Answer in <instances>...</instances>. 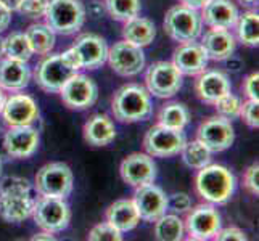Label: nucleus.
I'll return each mask as SVG.
<instances>
[{"label":"nucleus","mask_w":259,"mask_h":241,"mask_svg":"<svg viewBox=\"0 0 259 241\" xmlns=\"http://www.w3.org/2000/svg\"><path fill=\"white\" fill-rule=\"evenodd\" d=\"M2 118L7 126H28L39 118V108L29 95L15 93L5 98Z\"/></svg>","instance_id":"nucleus-18"},{"label":"nucleus","mask_w":259,"mask_h":241,"mask_svg":"<svg viewBox=\"0 0 259 241\" xmlns=\"http://www.w3.org/2000/svg\"><path fill=\"white\" fill-rule=\"evenodd\" d=\"M200 15L204 24L218 29L235 28L238 20V10L230 0H209L201 8Z\"/></svg>","instance_id":"nucleus-23"},{"label":"nucleus","mask_w":259,"mask_h":241,"mask_svg":"<svg viewBox=\"0 0 259 241\" xmlns=\"http://www.w3.org/2000/svg\"><path fill=\"white\" fill-rule=\"evenodd\" d=\"M81 69L77 55L73 49L63 53H53L44 58L34 71V79L44 92L58 93L68 80Z\"/></svg>","instance_id":"nucleus-1"},{"label":"nucleus","mask_w":259,"mask_h":241,"mask_svg":"<svg viewBox=\"0 0 259 241\" xmlns=\"http://www.w3.org/2000/svg\"><path fill=\"white\" fill-rule=\"evenodd\" d=\"M119 172L122 180L131 186H142L153 183L156 178V164L150 155L132 153L122 159Z\"/></svg>","instance_id":"nucleus-16"},{"label":"nucleus","mask_w":259,"mask_h":241,"mask_svg":"<svg viewBox=\"0 0 259 241\" xmlns=\"http://www.w3.org/2000/svg\"><path fill=\"white\" fill-rule=\"evenodd\" d=\"M163 28L169 37L179 43L195 42L203 32V20L198 10L179 4L166 12Z\"/></svg>","instance_id":"nucleus-5"},{"label":"nucleus","mask_w":259,"mask_h":241,"mask_svg":"<svg viewBox=\"0 0 259 241\" xmlns=\"http://www.w3.org/2000/svg\"><path fill=\"white\" fill-rule=\"evenodd\" d=\"M4 57V37H0V58Z\"/></svg>","instance_id":"nucleus-49"},{"label":"nucleus","mask_w":259,"mask_h":241,"mask_svg":"<svg viewBox=\"0 0 259 241\" xmlns=\"http://www.w3.org/2000/svg\"><path fill=\"white\" fill-rule=\"evenodd\" d=\"M122 37L126 42H131L137 47H148L156 37V28L151 20L142 16H134L124 23Z\"/></svg>","instance_id":"nucleus-27"},{"label":"nucleus","mask_w":259,"mask_h":241,"mask_svg":"<svg viewBox=\"0 0 259 241\" xmlns=\"http://www.w3.org/2000/svg\"><path fill=\"white\" fill-rule=\"evenodd\" d=\"M47 5H49V0H23V4L18 12L28 18H32V20H37V18H42L46 15Z\"/></svg>","instance_id":"nucleus-38"},{"label":"nucleus","mask_w":259,"mask_h":241,"mask_svg":"<svg viewBox=\"0 0 259 241\" xmlns=\"http://www.w3.org/2000/svg\"><path fill=\"white\" fill-rule=\"evenodd\" d=\"M35 191L50 198H68L74 186L73 171L65 163H49L42 166L34 178Z\"/></svg>","instance_id":"nucleus-6"},{"label":"nucleus","mask_w":259,"mask_h":241,"mask_svg":"<svg viewBox=\"0 0 259 241\" xmlns=\"http://www.w3.org/2000/svg\"><path fill=\"white\" fill-rule=\"evenodd\" d=\"M34 224L49 233H60L68 228L71 222V209L63 198L39 196L34 201L32 216Z\"/></svg>","instance_id":"nucleus-7"},{"label":"nucleus","mask_w":259,"mask_h":241,"mask_svg":"<svg viewBox=\"0 0 259 241\" xmlns=\"http://www.w3.org/2000/svg\"><path fill=\"white\" fill-rule=\"evenodd\" d=\"M34 55L24 32H12L4 39V57L28 63Z\"/></svg>","instance_id":"nucleus-32"},{"label":"nucleus","mask_w":259,"mask_h":241,"mask_svg":"<svg viewBox=\"0 0 259 241\" xmlns=\"http://www.w3.org/2000/svg\"><path fill=\"white\" fill-rule=\"evenodd\" d=\"M18 191H31V182L24 177H4L0 180V193H18Z\"/></svg>","instance_id":"nucleus-37"},{"label":"nucleus","mask_w":259,"mask_h":241,"mask_svg":"<svg viewBox=\"0 0 259 241\" xmlns=\"http://www.w3.org/2000/svg\"><path fill=\"white\" fill-rule=\"evenodd\" d=\"M44 18L55 34L71 35L84 26L85 8L81 0H49Z\"/></svg>","instance_id":"nucleus-4"},{"label":"nucleus","mask_w":259,"mask_h":241,"mask_svg":"<svg viewBox=\"0 0 259 241\" xmlns=\"http://www.w3.org/2000/svg\"><path fill=\"white\" fill-rule=\"evenodd\" d=\"M190 121V113L187 110V106L179 103V102H171L166 103L158 113V124H161L164 127L169 129H177L184 130L187 124Z\"/></svg>","instance_id":"nucleus-29"},{"label":"nucleus","mask_w":259,"mask_h":241,"mask_svg":"<svg viewBox=\"0 0 259 241\" xmlns=\"http://www.w3.org/2000/svg\"><path fill=\"white\" fill-rule=\"evenodd\" d=\"M240 118L245 121V124L251 129L259 127V105L254 100H246L242 103L240 110Z\"/></svg>","instance_id":"nucleus-39"},{"label":"nucleus","mask_w":259,"mask_h":241,"mask_svg":"<svg viewBox=\"0 0 259 241\" xmlns=\"http://www.w3.org/2000/svg\"><path fill=\"white\" fill-rule=\"evenodd\" d=\"M237 37L246 47H257L259 43V15L256 12H245L238 15Z\"/></svg>","instance_id":"nucleus-30"},{"label":"nucleus","mask_w":259,"mask_h":241,"mask_svg":"<svg viewBox=\"0 0 259 241\" xmlns=\"http://www.w3.org/2000/svg\"><path fill=\"white\" fill-rule=\"evenodd\" d=\"M111 111L119 122L147 121L153 114L151 95L140 84H126L114 92L111 100Z\"/></svg>","instance_id":"nucleus-2"},{"label":"nucleus","mask_w":259,"mask_h":241,"mask_svg":"<svg viewBox=\"0 0 259 241\" xmlns=\"http://www.w3.org/2000/svg\"><path fill=\"white\" fill-rule=\"evenodd\" d=\"M214 108H216L218 114L226 118L229 121L240 118V110H242V100L234 95L232 92H229L227 95L221 97L218 102H214Z\"/></svg>","instance_id":"nucleus-35"},{"label":"nucleus","mask_w":259,"mask_h":241,"mask_svg":"<svg viewBox=\"0 0 259 241\" xmlns=\"http://www.w3.org/2000/svg\"><path fill=\"white\" fill-rule=\"evenodd\" d=\"M0 172H2V158H0Z\"/></svg>","instance_id":"nucleus-51"},{"label":"nucleus","mask_w":259,"mask_h":241,"mask_svg":"<svg viewBox=\"0 0 259 241\" xmlns=\"http://www.w3.org/2000/svg\"><path fill=\"white\" fill-rule=\"evenodd\" d=\"M31 80V71L23 61L10 58L0 60V88L8 92H20L28 87Z\"/></svg>","instance_id":"nucleus-24"},{"label":"nucleus","mask_w":259,"mask_h":241,"mask_svg":"<svg viewBox=\"0 0 259 241\" xmlns=\"http://www.w3.org/2000/svg\"><path fill=\"white\" fill-rule=\"evenodd\" d=\"M196 140H200L211 153H221L234 145L235 130L229 119L219 114L211 116L200 124L196 130Z\"/></svg>","instance_id":"nucleus-12"},{"label":"nucleus","mask_w":259,"mask_h":241,"mask_svg":"<svg viewBox=\"0 0 259 241\" xmlns=\"http://www.w3.org/2000/svg\"><path fill=\"white\" fill-rule=\"evenodd\" d=\"M106 222L118 228L121 233H126L139 225L140 216L132 200H118L106 209Z\"/></svg>","instance_id":"nucleus-26"},{"label":"nucleus","mask_w":259,"mask_h":241,"mask_svg":"<svg viewBox=\"0 0 259 241\" xmlns=\"http://www.w3.org/2000/svg\"><path fill=\"white\" fill-rule=\"evenodd\" d=\"M208 55L203 50L201 43L187 42L181 43L172 55L171 63L179 69V73L182 76H198L208 68Z\"/></svg>","instance_id":"nucleus-19"},{"label":"nucleus","mask_w":259,"mask_h":241,"mask_svg":"<svg viewBox=\"0 0 259 241\" xmlns=\"http://www.w3.org/2000/svg\"><path fill=\"white\" fill-rule=\"evenodd\" d=\"M185 141L187 138L182 130L169 129L158 124L145 133L144 148L147 155L153 158H171L181 153Z\"/></svg>","instance_id":"nucleus-10"},{"label":"nucleus","mask_w":259,"mask_h":241,"mask_svg":"<svg viewBox=\"0 0 259 241\" xmlns=\"http://www.w3.org/2000/svg\"><path fill=\"white\" fill-rule=\"evenodd\" d=\"M12 23V12L7 10V8L0 4V34L5 29H8V26Z\"/></svg>","instance_id":"nucleus-44"},{"label":"nucleus","mask_w":259,"mask_h":241,"mask_svg":"<svg viewBox=\"0 0 259 241\" xmlns=\"http://www.w3.org/2000/svg\"><path fill=\"white\" fill-rule=\"evenodd\" d=\"M0 4H2L7 8V10L18 12V10H20L21 4H23V0H0Z\"/></svg>","instance_id":"nucleus-46"},{"label":"nucleus","mask_w":259,"mask_h":241,"mask_svg":"<svg viewBox=\"0 0 259 241\" xmlns=\"http://www.w3.org/2000/svg\"><path fill=\"white\" fill-rule=\"evenodd\" d=\"M4 148L15 159L31 158L39 148V130L28 126H8L4 135Z\"/></svg>","instance_id":"nucleus-14"},{"label":"nucleus","mask_w":259,"mask_h":241,"mask_svg":"<svg viewBox=\"0 0 259 241\" xmlns=\"http://www.w3.org/2000/svg\"><path fill=\"white\" fill-rule=\"evenodd\" d=\"M5 93H4V88H0V113H2V108H4V103H5Z\"/></svg>","instance_id":"nucleus-48"},{"label":"nucleus","mask_w":259,"mask_h":241,"mask_svg":"<svg viewBox=\"0 0 259 241\" xmlns=\"http://www.w3.org/2000/svg\"><path fill=\"white\" fill-rule=\"evenodd\" d=\"M242 90H243V95L248 98V100L259 102V74H257V73L249 74V76L243 80Z\"/></svg>","instance_id":"nucleus-42"},{"label":"nucleus","mask_w":259,"mask_h":241,"mask_svg":"<svg viewBox=\"0 0 259 241\" xmlns=\"http://www.w3.org/2000/svg\"><path fill=\"white\" fill-rule=\"evenodd\" d=\"M116 138L114 122L106 114H94L84 126V140L92 147H106Z\"/></svg>","instance_id":"nucleus-25"},{"label":"nucleus","mask_w":259,"mask_h":241,"mask_svg":"<svg viewBox=\"0 0 259 241\" xmlns=\"http://www.w3.org/2000/svg\"><path fill=\"white\" fill-rule=\"evenodd\" d=\"M195 92L201 102L212 105L221 97L232 92V84L227 74H224L222 71H203L201 74H198V79L195 80Z\"/></svg>","instance_id":"nucleus-21"},{"label":"nucleus","mask_w":259,"mask_h":241,"mask_svg":"<svg viewBox=\"0 0 259 241\" xmlns=\"http://www.w3.org/2000/svg\"><path fill=\"white\" fill-rule=\"evenodd\" d=\"M26 37L29 40L32 53L46 57L53 50L57 42V34L53 32L46 23H34L26 29Z\"/></svg>","instance_id":"nucleus-28"},{"label":"nucleus","mask_w":259,"mask_h":241,"mask_svg":"<svg viewBox=\"0 0 259 241\" xmlns=\"http://www.w3.org/2000/svg\"><path fill=\"white\" fill-rule=\"evenodd\" d=\"M132 201L139 211L140 219L147 222L158 220L161 216H164L166 211L169 209L166 193L155 183L137 186Z\"/></svg>","instance_id":"nucleus-15"},{"label":"nucleus","mask_w":259,"mask_h":241,"mask_svg":"<svg viewBox=\"0 0 259 241\" xmlns=\"http://www.w3.org/2000/svg\"><path fill=\"white\" fill-rule=\"evenodd\" d=\"M182 5L185 7H190V8H195V10H201V8L206 5L209 0H179Z\"/></svg>","instance_id":"nucleus-45"},{"label":"nucleus","mask_w":259,"mask_h":241,"mask_svg":"<svg viewBox=\"0 0 259 241\" xmlns=\"http://www.w3.org/2000/svg\"><path fill=\"white\" fill-rule=\"evenodd\" d=\"M219 241H246L248 236L243 230H240L237 227H227V228H221L216 236H214Z\"/></svg>","instance_id":"nucleus-43"},{"label":"nucleus","mask_w":259,"mask_h":241,"mask_svg":"<svg viewBox=\"0 0 259 241\" xmlns=\"http://www.w3.org/2000/svg\"><path fill=\"white\" fill-rule=\"evenodd\" d=\"M181 155L184 163L192 169H201L211 163V151L200 140L185 141Z\"/></svg>","instance_id":"nucleus-33"},{"label":"nucleus","mask_w":259,"mask_h":241,"mask_svg":"<svg viewBox=\"0 0 259 241\" xmlns=\"http://www.w3.org/2000/svg\"><path fill=\"white\" fill-rule=\"evenodd\" d=\"M31 239H32V241H42V239H46V241H52V239H55V236H53V233H49V231H42V233L34 235Z\"/></svg>","instance_id":"nucleus-47"},{"label":"nucleus","mask_w":259,"mask_h":241,"mask_svg":"<svg viewBox=\"0 0 259 241\" xmlns=\"http://www.w3.org/2000/svg\"><path fill=\"white\" fill-rule=\"evenodd\" d=\"M77 55L81 69H97L106 63L108 45L102 35L97 34H82L74 40L73 47Z\"/></svg>","instance_id":"nucleus-17"},{"label":"nucleus","mask_w":259,"mask_h":241,"mask_svg":"<svg viewBox=\"0 0 259 241\" xmlns=\"http://www.w3.org/2000/svg\"><path fill=\"white\" fill-rule=\"evenodd\" d=\"M235 177L227 167L208 164L198 169L195 177V190L209 204H226L235 193Z\"/></svg>","instance_id":"nucleus-3"},{"label":"nucleus","mask_w":259,"mask_h":241,"mask_svg":"<svg viewBox=\"0 0 259 241\" xmlns=\"http://www.w3.org/2000/svg\"><path fill=\"white\" fill-rule=\"evenodd\" d=\"M242 2H243L245 5H256V4H257V0H242Z\"/></svg>","instance_id":"nucleus-50"},{"label":"nucleus","mask_w":259,"mask_h":241,"mask_svg":"<svg viewBox=\"0 0 259 241\" xmlns=\"http://www.w3.org/2000/svg\"><path fill=\"white\" fill-rule=\"evenodd\" d=\"M87 239L91 241H121L122 239V233L114 228L108 222H102V224H97L95 227H92V230L89 231Z\"/></svg>","instance_id":"nucleus-36"},{"label":"nucleus","mask_w":259,"mask_h":241,"mask_svg":"<svg viewBox=\"0 0 259 241\" xmlns=\"http://www.w3.org/2000/svg\"><path fill=\"white\" fill-rule=\"evenodd\" d=\"M145 84L150 95L171 98L182 88V74L171 61H156L147 69Z\"/></svg>","instance_id":"nucleus-8"},{"label":"nucleus","mask_w":259,"mask_h":241,"mask_svg":"<svg viewBox=\"0 0 259 241\" xmlns=\"http://www.w3.org/2000/svg\"><path fill=\"white\" fill-rule=\"evenodd\" d=\"M60 97L63 103L71 110H87L97 102L98 97V87L85 74L76 73L68 82L60 88Z\"/></svg>","instance_id":"nucleus-13"},{"label":"nucleus","mask_w":259,"mask_h":241,"mask_svg":"<svg viewBox=\"0 0 259 241\" xmlns=\"http://www.w3.org/2000/svg\"><path fill=\"white\" fill-rule=\"evenodd\" d=\"M185 235L184 220L174 214H164L155 220V238L159 241H181Z\"/></svg>","instance_id":"nucleus-31"},{"label":"nucleus","mask_w":259,"mask_h":241,"mask_svg":"<svg viewBox=\"0 0 259 241\" xmlns=\"http://www.w3.org/2000/svg\"><path fill=\"white\" fill-rule=\"evenodd\" d=\"M34 201L31 191L0 193V217L8 224H21L32 216Z\"/></svg>","instance_id":"nucleus-20"},{"label":"nucleus","mask_w":259,"mask_h":241,"mask_svg":"<svg viewBox=\"0 0 259 241\" xmlns=\"http://www.w3.org/2000/svg\"><path fill=\"white\" fill-rule=\"evenodd\" d=\"M221 214L212 204H198L187 211V217L184 220L185 233L190 239H211L221 230Z\"/></svg>","instance_id":"nucleus-9"},{"label":"nucleus","mask_w":259,"mask_h":241,"mask_svg":"<svg viewBox=\"0 0 259 241\" xmlns=\"http://www.w3.org/2000/svg\"><path fill=\"white\" fill-rule=\"evenodd\" d=\"M201 47L212 61L229 60L237 49V39L229 29L211 28L201 37Z\"/></svg>","instance_id":"nucleus-22"},{"label":"nucleus","mask_w":259,"mask_h":241,"mask_svg":"<svg viewBox=\"0 0 259 241\" xmlns=\"http://www.w3.org/2000/svg\"><path fill=\"white\" fill-rule=\"evenodd\" d=\"M243 185L251 195H256V196L259 195V164H257V161L246 169L245 177H243Z\"/></svg>","instance_id":"nucleus-41"},{"label":"nucleus","mask_w":259,"mask_h":241,"mask_svg":"<svg viewBox=\"0 0 259 241\" xmlns=\"http://www.w3.org/2000/svg\"><path fill=\"white\" fill-rule=\"evenodd\" d=\"M106 61H108L110 68L116 74L122 77H132L144 71L145 53L142 47H137L126 40H121L108 49Z\"/></svg>","instance_id":"nucleus-11"},{"label":"nucleus","mask_w":259,"mask_h":241,"mask_svg":"<svg viewBox=\"0 0 259 241\" xmlns=\"http://www.w3.org/2000/svg\"><path fill=\"white\" fill-rule=\"evenodd\" d=\"M106 10L116 21L126 23L142 10L140 0H106Z\"/></svg>","instance_id":"nucleus-34"},{"label":"nucleus","mask_w":259,"mask_h":241,"mask_svg":"<svg viewBox=\"0 0 259 241\" xmlns=\"http://www.w3.org/2000/svg\"><path fill=\"white\" fill-rule=\"evenodd\" d=\"M167 208H171L177 214H184L192 208V198L184 191L174 193L171 198H167Z\"/></svg>","instance_id":"nucleus-40"}]
</instances>
